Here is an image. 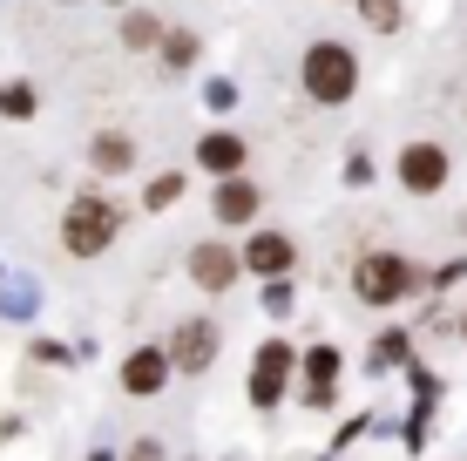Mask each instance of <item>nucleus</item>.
<instances>
[{
  "label": "nucleus",
  "mask_w": 467,
  "mask_h": 461,
  "mask_svg": "<svg viewBox=\"0 0 467 461\" xmlns=\"http://www.w3.org/2000/svg\"><path fill=\"white\" fill-rule=\"evenodd\" d=\"M359 89V61H352L346 41H312L305 47V95L312 102H346Z\"/></svg>",
  "instance_id": "1"
},
{
  "label": "nucleus",
  "mask_w": 467,
  "mask_h": 461,
  "mask_svg": "<svg viewBox=\"0 0 467 461\" xmlns=\"http://www.w3.org/2000/svg\"><path fill=\"white\" fill-rule=\"evenodd\" d=\"M413 278H420V272H413L407 258H393V251H373V258H359V272H352V285H359L366 306H393V299H407Z\"/></svg>",
  "instance_id": "2"
},
{
  "label": "nucleus",
  "mask_w": 467,
  "mask_h": 461,
  "mask_svg": "<svg viewBox=\"0 0 467 461\" xmlns=\"http://www.w3.org/2000/svg\"><path fill=\"white\" fill-rule=\"evenodd\" d=\"M68 251L75 258H95V251H109V237H116V211H109L102 197H75V211H68Z\"/></svg>",
  "instance_id": "3"
},
{
  "label": "nucleus",
  "mask_w": 467,
  "mask_h": 461,
  "mask_svg": "<svg viewBox=\"0 0 467 461\" xmlns=\"http://www.w3.org/2000/svg\"><path fill=\"white\" fill-rule=\"evenodd\" d=\"M400 183H407L413 197L441 190L447 183V150H441V142H407V150H400Z\"/></svg>",
  "instance_id": "4"
},
{
  "label": "nucleus",
  "mask_w": 467,
  "mask_h": 461,
  "mask_svg": "<svg viewBox=\"0 0 467 461\" xmlns=\"http://www.w3.org/2000/svg\"><path fill=\"white\" fill-rule=\"evenodd\" d=\"M285 373H292V346H285V340H265V346H257V360H251V401L271 407V401L285 393Z\"/></svg>",
  "instance_id": "5"
},
{
  "label": "nucleus",
  "mask_w": 467,
  "mask_h": 461,
  "mask_svg": "<svg viewBox=\"0 0 467 461\" xmlns=\"http://www.w3.org/2000/svg\"><path fill=\"white\" fill-rule=\"evenodd\" d=\"M170 360L183 373H203L217 360V326L211 320H190V326H176V346H170Z\"/></svg>",
  "instance_id": "6"
},
{
  "label": "nucleus",
  "mask_w": 467,
  "mask_h": 461,
  "mask_svg": "<svg viewBox=\"0 0 467 461\" xmlns=\"http://www.w3.org/2000/svg\"><path fill=\"white\" fill-rule=\"evenodd\" d=\"M244 265L257 278H278V272H292V237H278V231H257L251 245H244Z\"/></svg>",
  "instance_id": "7"
},
{
  "label": "nucleus",
  "mask_w": 467,
  "mask_h": 461,
  "mask_svg": "<svg viewBox=\"0 0 467 461\" xmlns=\"http://www.w3.org/2000/svg\"><path fill=\"white\" fill-rule=\"evenodd\" d=\"M190 278H197L203 292H223V285L237 278V258L223 245H197V251H190Z\"/></svg>",
  "instance_id": "8"
},
{
  "label": "nucleus",
  "mask_w": 467,
  "mask_h": 461,
  "mask_svg": "<svg viewBox=\"0 0 467 461\" xmlns=\"http://www.w3.org/2000/svg\"><path fill=\"white\" fill-rule=\"evenodd\" d=\"M332 380H339V353H332V346H318V353L305 360V401H312V407H332V393H339Z\"/></svg>",
  "instance_id": "9"
},
{
  "label": "nucleus",
  "mask_w": 467,
  "mask_h": 461,
  "mask_svg": "<svg viewBox=\"0 0 467 461\" xmlns=\"http://www.w3.org/2000/svg\"><path fill=\"white\" fill-rule=\"evenodd\" d=\"M163 373H170V360L142 346V353H129V367H122V387H129V393H163Z\"/></svg>",
  "instance_id": "10"
},
{
  "label": "nucleus",
  "mask_w": 467,
  "mask_h": 461,
  "mask_svg": "<svg viewBox=\"0 0 467 461\" xmlns=\"http://www.w3.org/2000/svg\"><path fill=\"white\" fill-rule=\"evenodd\" d=\"M257 204H265V197H257V183H244V177H231L217 190V217H223V225H251Z\"/></svg>",
  "instance_id": "11"
},
{
  "label": "nucleus",
  "mask_w": 467,
  "mask_h": 461,
  "mask_svg": "<svg viewBox=\"0 0 467 461\" xmlns=\"http://www.w3.org/2000/svg\"><path fill=\"white\" fill-rule=\"evenodd\" d=\"M197 163L217 170V177H237V170H244V142H237V136H203L197 142Z\"/></svg>",
  "instance_id": "12"
},
{
  "label": "nucleus",
  "mask_w": 467,
  "mask_h": 461,
  "mask_svg": "<svg viewBox=\"0 0 467 461\" xmlns=\"http://www.w3.org/2000/svg\"><path fill=\"white\" fill-rule=\"evenodd\" d=\"M129 163H136L129 136H95V170H129Z\"/></svg>",
  "instance_id": "13"
},
{
  "label": "nucleus",
  "mask_w": 467,
  "mask_h": 461,
  "mask_svg": "<svg viewBox=\"0 0 467 461\" xmlns=\"http://www.w3.org/2000/svg\"><path fill=\"white\" fill-rule=\"evenodd\" d=\"M122 35H129V47H150V41H156V21H150V14H129Z\"/></svg>",
  "instance_id": "14"
},
{
  "label": "nucleus",
  "mask_w": 467,
  "mask_h": 461,
  "mask_svg": "<svg viewBox=\"0 0 467 461\" xmlns=\"http://www.w3.org/2000/svg\"><path fill=\"white\" fill-rule=\"evenodd\" d=\"M163 55H170V68H190V61H197V41H190V35H170Z\"/></svg>",
  "instance_id": "15"
},
{
  "label": "nucleus",
  "mask_w": 467,
  "mask_h": 461,
  "mask_svg": "<svg viewBox=\"0 0 467 461\" xmlns=\"http://www.w3.org/2000/svg\"><path fill=\"white\" fill-rule=\"evenodd\" d=\"M359 7L373 14V27H393V21H400V7H393V0H359Z\"/></svg>",
  "instance_id": "16"
},
{
  "label": "nucleus",
  "mask_w": 467,
  "mask_h": 461,
  "mask_svg": "<svg viewBox=\"0 0 467 461\" xmlns=\"http://www.w3.org/2000/svg\"><path fill=\"white\" fill-rule=\"evenodd\" d=\"M0 109H7V116H27V109H35V95H27V89H7V95H0Z\"/></svg>",
  "instance_id": "17"
},
{
  "label": "nucleus",
  "mask_w": 467,
  "mask_h": 461,
  "mask_svg": "<svg viewBox=\"0 0 467 461\" xmlns=\"http://www.w3.org/2000/svg\"><path fill=\"white\" fill-rule=\"evenodd\" d=\"M176 190H183L176 177H156V183H150V204H176Z\"/></svg>",
  "instance_id": "18"
},
{
  "label": "nucleus",
  "mask_w": 467,
  "mask_h": 461,
  "mask_svg": "<svg viewBox=\"0 0 467 461\" xmlns=\"http://www.w3.org/2000/svg\"><path fill=\"white\" fill-rule=\"evenodd\" d=\"M129 461H163V448H156V441H142V448L129 455Z\"/></svg>",
  "instance_id": "19"
},
{
  "label": "nucleus",
  "mask_w": 467,
  "mask_h": 461,
  "mask_svg": "<svg viewBox=\"0 0 467 461\" xmlns=\"http://www.w3.org/2000/svg\"><path fill=\"white\" fill-rule=\"evenodd\" d=\"M461 332H467V326H461Z\"/></svg>",
  "instance_id": "20"
}]
</instances>
